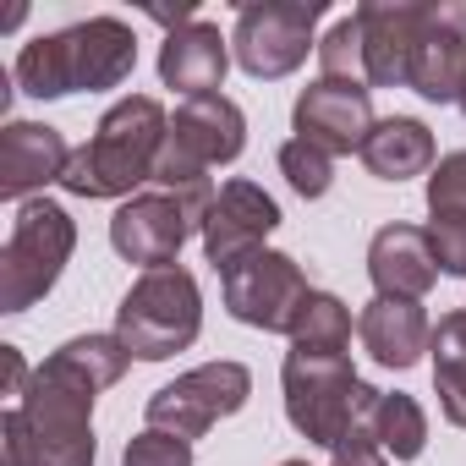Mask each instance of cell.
Listing matches in <instances>:
<instances>
[{
    "label": "cell",
    "instance_id": "6da1fadb",
    "mask_svg": "<svg viewBox=\"0 0 466 466\" xmlns=\"http://www.w3.org/2000/svg\"><path fill=\"white\" fill-rule=\"evenodd\" d=\"M137 66V39L121 17H88L61 34H39L17 56V83L34 99H66V94H105L121 88Z\"/></svg>",
    "mask_w": 466,
    "mask_h": 466
},
{
    "label": "cell",
    "instance_id": "7a4b0ae2",
    "mask_svg": "<svg viewBox=\"0 0 466 466\" xmlns=\"http://www.w3.org/2000/svg\"><path fill=\"white\" fill-rule=\"evenodd\" d=\"M170 137V116L159 99L148 94H132L121 105H110L94 127V137L72 154L61 187L72 198H132V187L154 181V165H159V148Z\"/></svg>",
    "mask_w": 466,
    "mask_h": 466
},
{
    "label": "cell",
    "instance_id": "3957f363",
    "mask_svg": "<svg viewBox=\"0 0 466 466\" xmlns=\"http://www.w3.org/2000/svg\"><path fill=\"white\" fill-rule=\"evenodd\" d=\"M242 148H248V116H242L237 99H225V94L181 99V110L170 116V137L159 148V165H154V187L176 192L203 219L208 203H214L208 170L242 159Z\"/></svg>",
    "mask_w": 466,
    "mask_h": 466
},
{
    "label": "cell",
    "instance_id": "277c9868",
    "mask_svg": "<svg viewBox=\"0 0 466 466\" xmlns=\"http://www.w3.org/2000/svg\"><path fill=\"white\" fill-rule=\"evenodd\" d=\"M0 428L17 433L39 466H94V390L72 379L61 362H39L23 400L0 417Z\"/></svg>",
    "mask_w": 466,
    "mask_h": 466
},
{
    "label": "cell",
    "instance_id": "5b68a950",
    "mask_svg": "<svg viewBox=\"0 0 466 466\" xmlns=\"http://www.w3.org/2000/svg\"><path fill=\"white\" fill-rule=\"evenodd\" d=\"M280 384H286V417H291V428L308 444H324V450H335L346 433H357L362 417H368V406L379 400V390L357 379L351 357L286 351Z\"/></svg>",
    "mask_w": 466,
    "mask_h": 466
},
{
    "label": "cell",
    "instance_id": "8992f818",
    "mask_svg": "<svg viewBox=\"0 0 466 466\" xmlns=\"http://www.w3.org/2000/svg\"><path fill=\"white\" fill-rule=\"evenodd\" d=\"M198 329H203V297L181 264L143 269L116 308V340L137 362H165V357L187 351L198 340Z\"/></svg>",
    "mask_w": 466,
    "mask_h": 466
},
{
    "label": "cell",
    "instance_id": "52a82bcc",
    "mask_svg": "<svg viewBox=\"0 0 466 466\" xmlns=\"http://www.w3.org/2000/svg\"><path fill=\"white\" fill-rule=\"evenodd\" d=\"M72 248H77V225L61 203L50 198L17 203L12 237L0 248V313H28L39 297H50Z\"/></svg>",
    "mask_w": 466,
    "mask_h": 466
},
{
    "label": "cell",
    "instance_id": "ba28073f",
    "mask_svg": "<svg viewBox=\"0 0 466 466\" xmlns=\"http://www.w3.org/2000/svg\"><path fill=\"white\" fill-rule=\"evenodd\" d=\"M324 17V0H253L237 12V34H230V56L248 77H291L313 45V23Z\"/></svg>",
    "mask_w": 466,
    "mask_h": 466
},
{
    "label": "cell",
    "instance_id": "9c48e42d",
    "mask_svg": "<svg viewBox=\"0 0 466 466\" xmlns=\"http://www.w3.org/2000/svg\"><path fill=\"white\" fill-rule=\"evenodd\" d=\"M219 291H225V313L230 319L248 324V329H264V335H291L302 302L313 297L302 264L291 253H269V248L242 258L237 269H225Z\"/></svg>",
    "mask_w": 466,
    "mask_h": 466
},
{
    "label": "cell",
    "instance_id": "30bf717a",
    "mask_svg": "<svg viewBox=\"0 0 466 466\" xmlns=\"http://www.w3.org/2000/svg\"><path fill=\"white\" fill-rule=\"evenodd\" d=\"M253 395V373L242 362H203L181 373L176 384L148 395V428L176 433V439H203L219 417H237Z\"/></svg>",
    "mask_w": 466,
    "mask_h": 466
},
{
    "label": "cell",
    "instance_id": "8fae6325",
    "mask_svg": "<svg viewBox=\"0 0 466 466\" xmlns=\"http://www.w3.org/2000/svg\"><path fill=\"white\" fill-rule=\"evenodd\" d=\"M280 225V203L258 187V181H225L198 225V237H203V253L208 264L225 275V269H237L242 258L264 253V237Z\"/></svg>",
    "mask_w": 466,
    "mask_h": 466
},
{
    "label": "cell",
    "instance_id": "7c38bea8",
    "mask_svg": "<svg viewBox=\"0 0 466 466\" xmlns=\"http://www.w3.org/2000/svg\"><path fill=\"white\" fill-rule=\"evenodd\" d=\"M203 219L176 198V192H137L116 208L110 219V248L127 258V264H143V269H170L181 242L192 237Z\"/></svg>",
    "mask_w": 466,
    "mask_h": 466
},
{
    "label": "cell",
    "instance_id": "4fadbf2b",
    "mask_svg": "<svg viewBox=\"0 0 466 466\" xmlns=\"http://www.w3.org/2000/svg\"><path fill=\"white\" fill-rule=\"evenodd\" d=\"M291 127L302 143L324 148L329 159L335 154H362L368 132L379 127L373 121V88L362 83H340V77H319L297 94V110H291Z\"/></svg>",
    "mask_w": 466,
    "mask_h": 466
},
{
    "label": "cell",
    "instance_id": "5bb4252c",
    "mask_svg": "<svg viewBox=\"0 0 466 466\" xmlns=\"http://www.w3.org/2000/svg\"><path fill=\"white\" fill-rule=\"evenodd\" d=\"M362 23V83L373 88H406L411 83V56L428 28V0H368L357 6Z\"/></svg>",
    "mask_w": 466,
    "mask_h": 466
},
{
    "label": "cell",
    "instance_id": "9a60e30c",
    "mask_svg": "<svg viewBox=\"0 0 466 466\" xmlns=\"http://www.w3.org/2000/svg\"><path fill=\"white\" fill-rule=\"evenodd\" d=\"M461 83H466V6L439 0V6H428V28L417 39L406 88H417L428 105H455Z\"/></svg>",
    "mask_w": 466,
    "mask_h": 466
},
{
    "label": "cell",
    "instance_id": "2e32d148",
    "mask_svg": "<svg viewBox=\"0 0 466 466\" xmlns=\"http://www.w3.org/2000/svg\"><path fill=\"white\" fill-rule=\"evenodd\" d=\"M368 280L390 302H422L439 280V258L422 225H384L368 242Z\"/></svg>",
    "mask_w": 466,
    "mask_h": 466
},
{
    "label": "cell",
    "instance_id": "e0dca14e",
    "mask_svg": "<svg viewBox=\"0 0 466 466\" xmlns=\"http://www.w3.org/2000/svg\"><path fill=\"white\" fill-rule=\"evenodd\" d=\"M72 165V148L45 121H6L0 127V198L28 203V192L61 181Z\"/></svg>",
    "mask_w": 466,
    "mask_h": 466
},
{
    "label": "cell",
    "instance_id": "ac0fdd59",
    "mask_svg": "<svg viewBox=\"0 0 466 466\" xmlns=\"http://www.w3.org/2000/svg\"><path fill=\"white\" fill-rule=\"evenodd\" d=\"M225 66H230V39L214 23H187V28L165 34V45H159V83L187 99L219 94Z\"/></svg>",
    "mask_w": 466,
    "mask_h": 466
},
{
    "label": "cell",
    "instance_id": "d6986e66",
    "mask_svg": "<svg viewBox=\"0 0 466 466\" xmlns=\"http://www.w3.org/2000/svg\"><path fill=\"white\" fill-rule=\"evenodd\" d=\"M357 335H362V346H368V357H373L379 368L406 373V368L422 362V351H428V340H433V324H428V313H422L417 302L373 297V302L362 308V319H357Z\"/></svg>",
    "mask_w": 466,
    "mask_h": 466
},
{
    "label": "cell",
    "instance_id": "ffe728a7",
    "mask_svg": "<svg viewBox=\"0 0 466 466\" xmlns=\"http://www.w3.org/2000/svg\"><path fill=\"white\" fill-rule=\"evenodd\" d=\"M362 165L379 181H411V176H433V132L417 116H384L368 143H362Z\"/></svg>",
    "mask_w": 466,
    "mask_h": 466
},
{
    "label": "cell",
    "instance_id": "44dd1931",
    "mask_svg": "<svg viewBox=\"0 0 466 466\" xmlns=\"http://www.w3.org/2000/svg\"><path fill=\"white\" fill-rule=\"evenodd\" d=\"M362 433L384 450V455H395V461H417L422 450H428V417H422V406L411 400V395H384L379 390V400L368 406V417H362Z\"/></svg>",
    "mask_w": 466,
    "mask_h": 466
},
{
    "label": "cell",
    "instance_id": "7402d4cb",
    "mask_svg": "<svg viewBox=\"0 0 466 466\" xmlns=\"http://www.w3.org/2000/svg\"><path fill=\"white\" fill-rule=\"evenodd\" d=\"M433 390H439V406L455 428H466V308L444 313L433 324Z\"/></svg>",
    "mask_w": 466,
    "mask_h": 466
},
{
    "label": "cell",
    "instance_id": "603a6c76",
    "mask_svg": "<svg viewBox=\"0 0 466 466\" xmlns=\"http://www.w3.org/2000/svg\"><path fill=\"white\" fill-rule=\"evenodd\" d=\"M291 351H313V357H346L351 351V308L329 291H313L297 313L291 329Z\"/></svg>",
    "mask_w": 466,
    "mask_h": 466
},
{
    "label": "cell",
    "instance_id": "cb8c5ba5",
    "mask_svg": "<svg viewBox=\"0 0 466 466\" xmlns=\"http://www.w3.org/2000/svg\"><path fill=\"white\" fill-rule=\"evenodd\" d=\"M50 362H61L72 379H83V384L99 395V390L121 384V373H127L132 351H127L116 335H77V340H66L61 351H50Z\"/></svg>",
    "mask_w": 466,
    "mask_h": 466
},
{
    "label": "cell",
    "instance_id": "d4e9b609",
    "mask_svg": "<svg viewBox=\"0 0 466 466\" xmlns=\"http://www.w3.org/2000/svg\"><path fill=\"white\" fill-rule=\"evenodd\" d=\"M280 176L291 181V192H302V198H324L329 181H335V159H329L324 148L291 137V143L280 148Z\"/></svg>",
    "mask_w": 466,
    "mask_h": 466
},
{
    "label": "cell",
    "instance_id": "484cf974",
    "mask_svg": "<svg viewBox=\"0 0 466 466\" xmlns=\"http://www.w3.org/2000/svg\"><path fill=\"white\" fill-rule=\"evenodd\" d=\"M319 66H324V77L362 83V23H357V12L340 17V23L324 34V45H319Z\"/></svg>",
    "mask_w": 466,
    "mask_h": 466
},
{
    "label": "cell",
    "instance_id": "4316f807",
    "mask_svg": "<svg viewBox=\"0 0 466 466\" xmlns=\"http://www.w3.org/2000/svg\"><path fill=\"white\" fill-rule=\"evenodd\" d=\"M428 214H466V148L444 154L428 176Z\"/></svg>",
    "mask_w": 466,
    "mask_h": 466
},
{
    "label": "cell",
    "instance_id": "83f0119b",
    "mask_svg": "<svg viewBox=\"0 0 466 466\" xmlns=\"http://www.w3.org/2000/svg\"><path fill=\"white\" fill-rule=\"evenodd\" d=\"M422 230H428V242H433L439 275L466 280V214H433Z\"/></svg>",
    "mask_w": 466,
    "mask_h": 466
},
{
    "label": "cell",
    "instance_id": "f1b7e54d",
    "mask_svg": "<svg viewBox=\"0 0 466 466\" xmlns=\"http://www.w3.org/2000/svg\"><path fill=\"white\" fill-rule=\"evenodd\" d=\"M121 466H192V444H187V439H176V433L148 428V433L127 439Z\"/></svg>",
    "mask_w": 466,
    "mask_h": 466
},
{
    "label": "cell",
    "instance_id": "f546056e",
    "mask_svg": "<svg viewBox=\"0 0 466 466\" xmlns=\"http://www.w3.org/2000/svg\"><path fill=\"white\" fill-rule=\"evenodd\" d=\"M335 466H390V461H384V450L357 428V433H346V439L335 444Z\"/></svg>",
    "mask_w": 466,
    "mask_h": 466
},
{
    "label": "cell",
    "instance_id": "4dcf8cb0",
    "mask_svg": "<svg viewBox=\"0 0 466 466\" xmlns=\"http://www.w3.org/2000/svg\"><path fill=\"white\" fill-rule=\"evenodd\" d=\"M0 362H6V395H17L23 400V390H28V368H23V357H17V346H0Z\"/></svg>",
    "mask_w": 466,
    "mask_h": 466
},
{
    "label": "cell",
    "instance_id": "1f68e13d",
    "mask_svg": "<svg viewBox=\"0 0 466 466\" xmlns=\"http://www.w3.org/2000/svg\"><path fill=\"white\" fill-rule=\"evenodd\" d=\"M0 466H39V461L23 450V439H17V433H6V428H0Z\"/></svg>",
    "mask_w": 466,
    "mask_h": 466
},
{
    "label": "cell",
    "instance_id": "d6a6232c",
    "mask_svg": "<svg viewBox=\"0 0 466 466\" xmlns=\"http://www.w3.org/2000/svg\"><path fill=\"white\" fill-rule=\"evenodd\" d=\"M455 105H461V110H466V83H461V99H455Z\"/></svg>",
    "mask_w": 466,
    "mask_h": 466
},
{
    "label": "cell",
    "instance_id": "836d02e7",
    "mask_svg": "<svg viewBox=\"0 0 466 466\" xmlns=\"http://www.w3.org/2000/svg\"><path fill=\"white\" fill-rule=\"evenodd\" d=\"M280 466H308V461H280Z\"/></svg>",
    "mask_w": 466,
    "mask_h": 466
}]
</instances>
